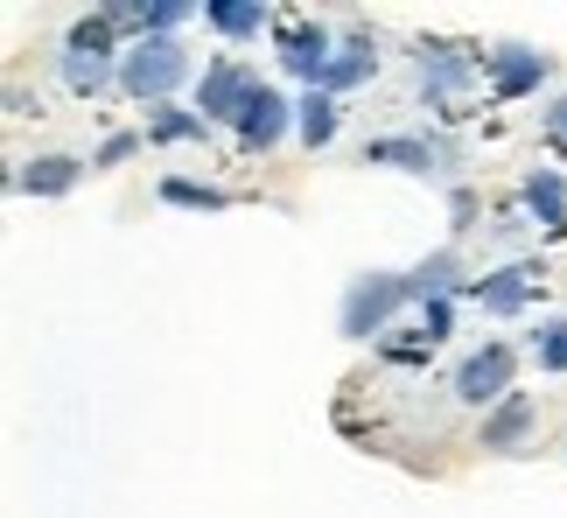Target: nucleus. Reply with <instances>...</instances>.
Instances as JSON below:
<instances>
[{"instance_id":"obj_1","label":"nucleus","mask_w":567,"mask_h":518,"mask_svg":"<svg viewBox=\"0 0 567 518\" xmlns=\"http://www.w3.org/2000/svg\"><path fill=\"white\" fill-rule=\"evenodd\" d=\"M183 77H189V50L176 35H141L134 50L120 56V92L141 99V105H168Z\"/></svg>"},{"instance_id":"obj_2","label":"nucleus","mask_w":567,"mask_h":518,"mask_svg":"<svg viewBox=\"0 0 567 518\" xmlns=\"http://www.w3.org/2000/svg\"><path fill=\"white\" fill-rule=\"evenodd\" d=\"M406 301H413L406 273H358L351 288H343V336H351V343L385 336V322L400 315Z\"/></svg>"},{"instance_id":"obj_3","label":"nucleus","mask_w":567,"mask_h":518,"mask_svg":"<svg viewBox=\"0 0 567 518\" xmlns=\"http://www.w3.org/2000/svg\"><path fill=\"white\" fill-rule=\"evenodd\" d=\"M413 71H421V99L427 105H449L455 92L476 84L484 50H463V42H421V50H413Z\"/></svg>"},{"instance_id":"obj_4","label":"nucleus","mask_w":567,"mask_h":518,"mask_svg":"<svg viewBox=\"0 0 567 518\" xmlns=\"http://www.w3.org/2000/svg\"><path fill=\"white\" fill-rule=\"evenodd\" d=\"M512 372H518V351H512V343H484V351H470L463 364H455V400L491 414V406L512 400Z\"/></svg>"},{"instance_id":"obj_5","label":"nucleus","mask_w":567,"mask_h":518,"mask_svg":"<svg viewBox=\"0 0 567 518\" xmlns=\"http://www.w3.org/2000/svg\"><path fill=\"white\" fill-rule=\"evenodd\" d=\"M463 162L449 141H427V134H385V141H364V168H406V176H449Z\"/></svg>"},{"instance_id":"obj_6","label":"nucleus","mask_w":567,"mask_h":518,"mask_svg":"<svg viewBox=\"0 0 567 518\" xmlns=\"http://www.w3.org/2000/svg\"><path fill=\"white\" fill-rule=\"evenodd\" d=\"M274 50H280V63H288L295 77H309V92H316L322 71H330V56H337V42H330V29H322V21L288 14V21H274Z\"/></svg>"},{"instance_id":"obj_7","label":"nucleus","mask_w":567,"mask_h":518,"mask_svg":"<svg viewBox=\"0 0 567 518\" xmlns=\"http://www.w3.org/2000/svg\"><path fill=\"white\" fill-rule=\"evenodd\" d=\"M252 92H259V77L246 71V63H231V56H217V63H204V84H196V113H204L210 126L217 120H246V105H252Z\"/></svg>"},{"instance_id":"obj_8","label":"nucleus","mask_w":567,"mask_h":518,"mask_svg":"<svg viewBox=\"0 0 567 518\" xmlns=\"http://www.w3.org/2000/svg\"><path fill=\"white\" fill-rule=\"evenodd\" d=\"M539 280H547V267H539V259H512V267L470 280V301H476L484 315H518V309L539 294Z\"/></svg>"},{"instance_id":"obj_9","label":"nucleus","mask_w":567,"mask_h":518,"mask_svg":"<svg viewBox=\"0 0 567 518\" xmlns=\"http://www.w3.org/2000/svg\"><path fill=\"white\" fill-rule=\"evenodd\" d=\"M484 77H491L497 99H526V92H539V77H547V56L526 50V42H505V50L484 56Z\"/></svg>"},{"instance_id":"obj_10","label":"nucleus","mask_w":567,"mask_h":518,"mask_svg":"<svg viewBox=\"0 0 567 518\" xmlns=\"http://www.w3.org/2000/svg\"><path fill=\"white\" fill-rule=\"evenodd\" d=\"M288 126H295V105L280 99L274 84H259V92H252V105H246V120H238V141H246L252 155H267V147H274L280 134H288Z\"/></svg>"},{"instance_id":"obj_11","label":"nucleus","mask_w":567,"mask_h":518,"mask_svg":"<svg viewBox=\"0 0 567 518\" xmlns=\"http://www.w3.org/2000/svg\"><path fill=\"white\" fill-rule=\"evenodd\" d=\"M406 288H413V301H455V294H470L463 252H455V246H442V252H427L421 267L406 273Z\"/></svg>"},{"instance_id":"obj_12","label":"nucleus","mask_w":567,"mask_h":518,"mask_svg":"<svg viewBox=\"0 0 567 518\" xmlns=\"http://www.w3.org/2000/svg\"><path fill=\"white\" fill-rule=\"evenodd\" d=\"M533 421H539L533 393H512L505 406H491V414H484V448H491V456H518L526 435H533Z\"/></svg>"},{"instance_id":"obj_13","label":"nucleus","mask_w":567,"mask_h":518,"mask_svg":"<svg viewBox=\"0 0 567 518\" xmlns=\"http://www.w3.org/2000/svg\"><path fill=\"white\" fill-rule=\"evenodd\" d=\"M84 168L92 162H78V155H35V162H21L14 189H29V197H71L84 183Z\"/></svg>"},{"instance_id":"obj_14","label":"nucleus","mask_w":567,"mask_h":518,"mask_svg":"<svg viewBox=\"0 0 567 518\" xmlns=\"http://www.w3.org/2000/svg\"><path fill=\"white\" fill-rule=\"evenodd\" d=\"M518 197H526V218L539 231H567V176H560V168H533Z\"/></svg>"},{"instance_id":"obj_15","label":"nucleus","mask_w":567,"mask_h":518,"mask_svg":"<svg viewBox=\"0 0 567 518\" xmlns=\"http://www.w3.org/2000/svg\"><path fill=\"white\" fill-rule=\"evenodd\" d=\"M379 71V56H372V35H364V29H351V50H337L330 56V71H322V84H316V92H351V84H364V77H372Z\"/></svg>"},{"instance_id":"obj_16","label":"nucleus","mask_w":567,"mask_h":518,"mask_svg":"<svg viewBox=\"0 0 567 518\" xmlns=\"http://www.w3.org/2000/svg\"><path fill=\"white\" fill-rule=\"evenodd\" d=\"M63 84L78 99H99L105 84H120V63L113 56H84V50H63Z\"/></svg>"},{"instance_id":"obj_17","label":"nucleus","mask_w":567,"mask_h":518,"mask_svg":"<svg viewBox=\"0 0 567 518\" xmlns=\"http://www.w3.org/2000/svg\"><path fill=\"white\" fill-rule=\"evenodd\" d=\"M204 21H210L217 35L246 42V35H259V29H267V8H259V0H210V8H204Z\"/></svg>"},{"instance_id":"obj_18","label":"nucleus","mask_w":567,"mask_h":518,"mask_svg":"<svg viewBox=\"0 0 567 518\" xmlns=\"http://www.w3.org/2000/svg\"><path fill=\"white\" fill-rule=\"evenodd\" d=\"M210 134V120L204 113H189V105H155V113H147V141H204Z\"/></svg>"},{"instance_id":"obj_19","label":"nucleus","mask_w":567,"mask_h":518,"mask_svg":"<svg viewBox=\"0 0 567 518\" xmlns=\"http://www.w3.org/2000/svg\"><path fill=\"white\" fill-rule=\"evenodd\" d=\"M295 134L309 141V147H330L337 141V99L330 92H309V99L295 105Z\"/></svg>"},{"instance_id":"obj_20","label":"nucleus","mask_w":567,"mask_h":518,"mask_svg":"<svg viewBox=\"0 0 567 518\" xmlns=\"http://www.w3.org/2000/svg\"><path fill=\"white\" fill-rule=\"evenodd\" d=\"M162 204H176V210H225L231 197L217 183H189V176H162Z\"/></svg>"},{"instance_id":"obj_21","label":"nucleus","mask_w":567,"mask_h":518,"mask_svg":"<svg viewBox=\"0 0 567 518\" xmlns=\"http://www.w3.org/2000/svg\"><path fill=\"white\" fill-rule=\"evenodd\" d=\"M533 358H539V372H567V315L533 330Z\"/></svg>"},{"instance_id":"obj_22","label":"nucleus","mask_w":567,"mask_h":518,"mask_svg":"<svg viewBox=\"0 0 567 518\" xmlns=\"http://www.w3.org/2000/svg\"><path fill=\"white\" fill-rule=\"evenodd\" d=\"M63 50H84V56H120V50H113V21H105V14L71 21V42H63Z\"/></svg>"},{"instance_id":"obj_23","label":"nucleus","mask_w":567,"mask_h":518,"mask_svg":"<svg viewBox=\"0 0 567 518\" xmlns=\"http://www.w3.org/2000/svg\"><path fill=\"white\" fill-rule=\"evenodd\" d=\"M189 14H196L189 0H155V8H141V35H176Z\"/></svg>"},{"instance_id":"obj_24","label":"nucleus","mask_w":567,"mask_h":518,"mask_svg":"<svg viewBox=\"0 0 567 518\" xmlns=\"http://www.w3.org/2000/svg\"><path fill=\"white\" fill-rule=\"evenodd\" d=\"M134 155H141V134H105L99 155H92V168H120V162H134Z\"/></svg>"},{"instance_id":"obj_25","label":"nucleus","mask_w":567,"mask_h":518,"mask_svg":"<svg viewBox=\"0 0 567 518\" xmlns=\"http://www.w3.org/2000/svg\"><path fill=\"white\" fill-rule=\"evenodd\" d=\"M421 330H427V343H442L455 330V301H421Z\"/></svg>"},{"instance_id":"obj_26","label":"nucleus","mask_w":567,"mask_h":518,"mask_svg":"<svg viewBox=\"0 0 567 518\" xmlns=\"http://www.w3.org/2000/svg\"><path fill=\"white\" fill-rule=\"evenodd\" d=\"M547 134H554V141H567V99H554V105H547Z\"/></svg>"},{"instance_id":"obj_27","label":"nucleus","mask_w":567,"mask_h":518,"mask_svg":"<svg viewBox=\"0 0 567 518\" xmlns=\"http://www.w3.org/2000/svg\"><path fill=\"white\" fill-rule=\"evenodd\" d=\"M449 204H455V225H463V231H470V218H476V197H470V189H455V197H449Z\"/></svg>"}]
</instances>
